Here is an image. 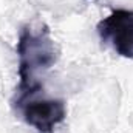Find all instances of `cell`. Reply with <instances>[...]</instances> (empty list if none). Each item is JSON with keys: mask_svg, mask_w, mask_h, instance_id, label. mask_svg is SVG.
<instances>
[{"mask_svg": "<svg viewBox=\"0 0 133 133\" xmlns=\"http://www.w3.org/2000/svg\"><path fill=\"white\" fill-rule=\"evenodd\" d=\"M19 54V77L17 98L14 104L28 99L42 90V84L36 74L54 65L59 59L56 43L50 37V31L45 25L25 26L17 42Z\"/></svg>", "mask_w": 133, "mask_h": 133, "instance_id": "obj_1", "label": "cell"}, {"mask_svg": "<svg viewBox=\"0 0 133 133\" xmlns=\"http://www.w3.org/2000/svg\"><path fill=\"white\" fill-rule=\"evenodd\" d=\"M34 96L22 101L17 108L28 125L40 133H51L57 124L66 116V107L62 99H33Z\"/></svg>", "mask_w": 133, "mask_h": 133, "instance_id": "obj_3", "label": "cell"}, {"mask_svg": "<svg viewBox=\"0 0 133 133\" xmlns=\"http://www.w3.org/2000/svg\"><path fill=\"white\" fill-rule=\"evenodd\" d=\"M102 43L110 45L119 56L133 59V11L115 9L98 23Z\"/></svg>", "mask_w": 133, "mask_h": 133, "instance_id": "obj_2", "label": "cell"}]
</instances>
